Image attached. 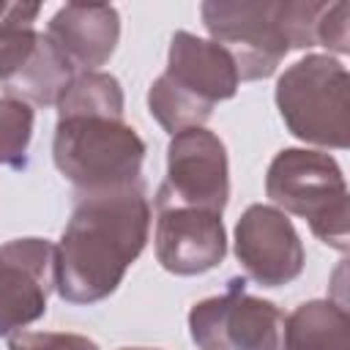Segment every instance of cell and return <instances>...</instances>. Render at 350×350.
Here are the masks:
<instances>
[{
    "label": "cell",
    "mask_w": 350,
    "mask_h": 350,
    "mask_svg": "<svg viewBox=\"0 0 350 350\" xmlns=\"http://www.w3.org/2000/svg\"><path fill=\"white\" fill-rule=\"evenodd\" d=\"M33 137V109L19 98H0V164L25 167Z\"/></svg>",
    "instance_id": "obj_16"
},
{
    "label": "cell",
    "mask_w": 350,
    "mask_h": 350,
    "mask_svg": "<svg viewBox=\"0 0 350 350\" xmlns=\"http://www.w3.org/2000/svg\"><path fill=\"white\" fill-rule=\"evenodd\" d=\"M46 36L82 71H96L109 60L120 38V16L101 3H66L49 22Z\"/></svg>",
    "instance_id": "obj_12"
},
{
    "label": "cell",
    "mask_w": 350,
    "mask_h": 350,
    "mask_svg": "<svg viewBox=\"0 0 350 350\" xmlns=\"http://www.w3.org/2000/svg\"><path fill=\"white\" fill-rule=\"evenodd\" d=\"M123 350H150V347H123Z\"/></svg>",
    "instance_id": "obj_20"
},
{
    "label": "cell",
    "mask_w": 350,
    "mask_h": 350,
    "mask_svg": "<svg viewBox=\"0 0 350 350\" xmlns=\"http://www.w3.org/2000/svg\"><path fill=\"white\" fill-rule=\"evenodd\" d=\"M38 11V3H11L0 16V82H11L30 60L38 41L33 27Z\"/></svg>",
    "instance_id": "obj_15"
},
{
    "label": "cell",
    "mask_w": 350,
    "mask_h": 350,
    "mask_svg": "<svg viewBox=\"0 0 350 350\" xmlns=\"http://www.w3.org/2000/svg\"><path fill=\"white\" fill-rule=\"evenodd\" d=\"M284 350H350L347 309L334 301L301 304L284 320Z\"/></svg>",
    "instance_id": "obj_14"
},
{
    "label": "cell",
    "mask_w": 350,
    "mask_h": 350,
    "mask_svg": "<svg viewBox=\"0 0 350 350\" xmlns=\"http://www.w3.org/2000/svg\"><path fill=\"white\" fill-rule=\"evenodd\" d=\"M55 284V246L41 238H16L0 246V336H8L46 312Z\"/></svg>",
    "instance_id": "obj_9"
},
{
    "label": "cell",
    "mask_w": 350,
    "mask_h": 350,
    "mask_svg": "<svg viewBox=\"0 0 350 350\" xmlns=\"http://www.w3.org/2000/svg\"><path fill=\"white\" fill-rule=\"evenodd\" d=\"M74 77H77V68L71 66V60L55 46L49 36L38 33L30 60L11 82H5V93L8 98H19L25 104L33 101V104L49 107L63 98Z\"/></svg>",
    "instance_id": "obj_13"
},
{
    "label": "cell",
    "mask_w": 350,
    "mask_h": 350,
    "mask_svg": "<svg viewBox=\"0 0 350 350\" xmlns=\"http://www.w3.org/2000/svg\"><path fill=\"white\" fill-rule=\"evenodd\" d=\"M150 205L142 183L77 194L74 213L55 246V287L63 301L96 304L118 290L148 241Z\"/></svg>",
    "instance_id": "obj_1"
},
{
    "label": "cell",
    "mask_w": 350,
    "mask_h": 350,
    "mask_svg": "<svg viewBox=\"0 0 350 350\" xmlns=\"http://www.w3.org/2000/svg\"><path fill=\"white\" fill-rule=\"evenodd\" d=\"M235 257L262 287L293 282L304 271V246L293 221L271 205H249L235 224Z\"/></svg>",
    "instance_id": "obj_10"
},
{
    "label": "cell",
    "mask_w": 350,
    "mask_h": 350,
    "mask_svg": "<svg viewBox=\"0 0 350 350\" xmlns=\"http://www.w3.org/2000/svg\"><path fill=\"white\" fill-rule=\"evenodd\" d=\"M347 71L328 55H306L276 82V107L284 126L304 142L325 148L350 145Z\"/></svg>",
    "instance_id": "obj_5"
},
{
    "label": "cell",
    "mask_w": 350,
    "mask_h": 350,
    "mask_svg": "<svg viewBox=\"0 0 350 350\" xmlns=\"http://www.w3.org/2000/svg\"><path fill=\"white\" fill-rule=\"evenodd\" d=\"M8 350H98L82 334H57V331H19L11 336Z\"/></svg>",
    "instance_id": "obj_17"
},
{
    "label": "cell",
    "mask_w": 350,
    "mask_h": 350,
    "mask_svg": "<svg viewBox=\"0 0 350 350\" xmlns=\"http://www.w3.org/2000/svg\"><path fill=\"white\" fill-rule=\"evenodd\" d=\"M265 191L271 202L309 221L312 232L336 252L347 249L350 197L339 164L320 150L287 148L273 156Z\"/></svg>",
    "instance_id": "obj_4"
},
{
    "label": "cell",
    "mask_w": 350,
    "mask_h": 350,
    "mask_svg": "<svg viewBox=\"0 0 350 350\" xmlns=\"http://www.w3.org/2000/svg\"><path fill=\"white\" fill-rule=\"evenodd\" d=\"M156 257L178 276H194L224 260L221 216L200 208H156Z\"/></svg>",
    "instance_id": "obj_11"
},
{
    "label": "cell",
    "mask_w": 350,
    "mask_h": 350,
    "mask_svg": "<svg viewBox=\"0 0 350 350\" xmlns=\"http://www.w3.org/2000/svg\"><path fill=\"white\" fill-rule=\"evenodd\" d=\"M227 197L230 178L221 139L202 126L172 134L167 178L156 191V208H200L221 216Z\"/></svg>",
    "instance_id": "obj_8"
},
{
    "label": "cell",
    "mask_w": 350,
    "mask_h": 350,
    "mask_svg": "<svg viewBox=\"0 0 350 350\" xmlns=\"http://www.w3.org/2000/svg\"><path fill=\"white\" fill-rule=\"evenodd\" d=\"M347 19H350V3L347 0L328 3L323 11V19H320V46H328L334 52H350Z\"/></svg>",
    "instance_id": "obj_18"
},
{
    "label": "cell",
    "mask_w": 350,
    "mask_h": 350,
    "mask_svg": "<svg viewBox=\"0 0 350 350\" xmlns=\"http://www.w3.org/2000/svg\"><path fill=\"white\" fill-rule=\"evenodd\" d=\"M238 82L235 63L219 44L180 30L170 41L167 71L148 90V107L164 131L178 134L202 126L216 101L235 96Z\"/></svg>",
    "instance_id": "obj_2"
},
{
    "label": "cell",
    "mask_w": 350,
    "mask_h": 350,
    "mask_svg": "<svg viewBox=\"0 0 350 350\" xmlns=\"http://www.w3.org/2000/svg\"><path fill=\"white\" fill-rule=\"evenodd\" d=\"M52 153L77 194H96L139 180L145 142L123 115L66 112L57 115Z\"/></svg>",
    "instance_id": "obj_3"
},
{
    "label": "cell",
    "mask_w": 350,
    "mask_h": 350,
    "mask_svg": "<svg viewBox=\"0 0 350 350\" xmlns=\"http://www.w3.org/2000/svg\"><path fill=\"white\" fill-rule=\"evenodd\" d=\"M191 339L200 350H284V314L246 293L232 279L224 295L205 298L189 312Z\"/></svg>",
    "instance_id": "obj_7"
},
{
    "label": "cell",
    "mask_w": 350,
    "mask_h": 350,
    "mask_svg": "<svg viewBox=\"0 0 350 350\" xmlns=\"http://www.w3.org/2000/svg\"><path fill=\"white\" fill-rule=\"evenodd\" d=\"M202 22L235 63L238 79L271 77L290 52L287 0H211Z\"/></svg>",
    "instance_id": "obj_6"
},
{
    "label": "cell",
    "mask_w": 350,
    "mask_h": 350,
    "mask_svg": "<svg viewBox=\"0 0 350 350\" xmlns=\"http://www.w3.org/2000/svg\"><path fill=\"white\" fill-rule=\"evenodd\" d=\"M5 8H8V3H0V16L5 14Z\"/></svg>",
    "instance_id": "obj_19"
}]
</instances>
